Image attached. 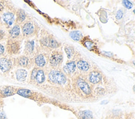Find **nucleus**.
<instances>
[{"label": "nucleus", "instance_id": "8", "mask_svg": "<svg viewBox=\"0 0 135 119\" xmlns=\"http://www.w3.org/2000/svg\"><path fill=\"white\" fill-rule=\"evenodd\" d=\"M27 74V71L26 70L23 69H19L16 72V79H17L18 81H19L23 82L26 80Z\"/></svg>", "mask_w": 135, "mask_h": 119}, {"label": "nucleus", "instance_id": "16", "mask_svg": "<svg viewBox=\"0 0 135 119\" xmlns=\"http://www.w3.org/2000/svg\"><path fill=\"white\" fill-rule=\"evenodd\" d=\"M71 38L76 41H79L81 39L82 37V33L80 31H73L70 34Z\"/></svg>", "mask_w": 135, "mask_h": 119}, {"label": "nucleus", "instance_id": "14", "mask_svg": "<svg viewBox=\"0 0 135 119\" xmlns=\"http://www.w3.org/2000/svg\"><path fill=\"white\" fill-rule=\"evenodd\" d=\"M35 80L39 84H42L45 80V76L42 70H39L35 77Z\"/></svg>", "mask_w": 135, "mask_h": 119}, {"label": "nucleus", "instance_id": "10", "mask_svg": "<svg viewBox=\"0 0 135 119\" xmlns=\"http://www.w3.org/2000/svg\"><path fill=\"white\" fill-rule=\"evenodd\" d=\"M76 68V65L75 62H71L67 63V64L64 66V68H63V69H64L66 73L71 74L75 71Z\"/></svg>", "mask_w": 135, "mask_h": 119}, {"label": "nucleus", "instance_id": "24", "mask_svg": "<svg viewBox=\"0 0 135 119\" xmlns=\"http://www.w3.org/2000/svg\"><path fill=\"white\" fill-rule=\"evenodd\" d=\"M123 16V12L122 10L118 11L116 15V18L117 20H120L121 18Z\"/></svg>", "mask_w": 135, "mask_h": 119}, {"label": "nucleus", "instance_id": "15", "mask_svg": "<svg viewBox=\"0 0 135 119\" xmlns=\"http://www.w3.org/2000/svg\"><path fill=\"white\" fill-rule=\"evenodd\" d=\"M17 93L24 98H29L32 95L31 91L30 90L26 89H19L17 91Z\"/></svg>", "mask_w": 135, "mask_h": 119}, {"label": "nucleus", "instance_id": "9", "mask_svg": "<svg viewBox=\"0 0 135 119\" xmlns=\"http://www.w3.org/2000/svg\"><path fill=\"white\" fill-rule=\"evenodd\" d=\"M19 49V44L16 42H10L7 44V50L10 54H15Z\"/></svg>", "mask_w": 135, "mask_h": 119}, {"label": "nucleus", "instance_id": "21", "mask_svg": "<svg viewBox=\"0 0 135 119\" xmlns=\"http://www.w3.org/2000/svg\"><path fill=\"white\" fill-rule=\"evenodd\" d=\"M25 18H26V14H25V13L23 11L21 10L18 13V19L19 20L22 22L23 21Z\"/></svg>", "mask_w": 135, "mask_h": 119}, {"label": "nucleus", "instance_id": "25", "mask_svg": "<svg viewBox=\"0 0 135 119\" xmlns=\"http://www.w3.org/2000/svg\"><path fill=\"white\" fill-rule=\"evenodd\" d=\"M4 51V48L3 45H2L1 44H0V55L3 54V52Z\"/></svg>", "mask_w": 135, "mask_h": 119}, {"label": "nucleus", "instance_id": "6", "mask_svg": "<svg viewBox=\"0 0 135 119\" xmlns=\"http://www.w3.org/2000/svg\"><path fill=\"white\" fill-rule=\"evenodd\" d=\"M2 18L5 23L9 26L12 25L14 21V15L13 13L10 12L5 13L3 15Z\"/></svg>", "mask_w": 135, "mask_h": 119}, {"label": "nucleus", "instance_id": "5", "mask_svg": "<svg viewBox=\"0 0 135 119\" xmlns=\"http://www.w3.org/2000/svg\"><path fill=\"white\" fill-rule=\"evenodd\" d=\"M63 59L62 56L61 54H56L52 55L50 59V62L53 66H56L62 62Z\"/></svg>", "mask_w": 135, "mask_h": 119}, {"label": "nucleus", "instance_id": "3", "mask_svg": "<svg viewBox=\"0 0 135 119\" xmlns=\"http://www.w3.org/2000/svg\"><path fill=\"white\" fill-rule=\"evenodd\" d=\"M12 66L11 62L8 59L2 58L0 59V69L3 73L9 71Z\"/></svg>", "mask_w": 135, "mask_h": 119}, {"label": "nucleus", "instance_id": "19", "mask_svg": "<svg viewBox=\"0 0 135 119\" xmlns=\"http://www.w3.org/2000/svg\"><path fill=\"white\" fill-rule=\"evenodd\" d=\"M29 59L26 57H21L19 60V65L23 67H26L29 64Z\"/></svg>", "mask_w": 135, "mask_h": 119}, {"label": "nucleus", "instance_id": "1", "mask_svg": "<svg viewBox=\"0 0 135 119\" xmlns=\"http://www.w3.org/2000/svg\"><path fill=\"white\" fill-rule=\"evenodd\" d=\"M49 79L55 84L63 85L67 81V79L61 72L57 70H52L49 74Z\"/></svg>", "mask_w": 135, "mask_h": 119}, {"label": "nucleus", "instance_id": "17", "mask_svg": "<svg viewBox=\"0 0 135 119\" xmlns=\"http://www.w3.org/2000/svg\"><path fill=\"white\" fill-rule=\"evenodd\" d=\"M20 29L18 25H15L14 26L12 29L10 31V35L12 38H15L18 37L20 34Z\"/></svg>", "mask_w": 135, "mask_h": 119}, {"label": "nucleus", "instance_id": "28", "mask_svg": "<svg viewBox=\"0 0 135 119\" xmlns=\"http://www.w3.org/2000/svg\"><path fill=\"white\" fill-rule=\"evenodd\" d=\"M3 9H4L3 5L2 4H1V3H0V12H1L3 10Z\"/></svg>", "mask_w": 135, "mask_h": 119}, {"label": "nucleus", "instance_id": "7", "mask_svg": "<svg viewBox=\"0 0 135 119\" xmlns=\"http://www.w3.org/2000/svg\"><path fill=\"white\" fill-rule=\"evenodd\" d=\"M42 43L44 45L47 46L48 47L51 48H57L59 46V44L58 43L57 41L53 39H50V38H45V39L42 40Z\"/></svg>", "mask_w": 135, "mask_h": 119}, {"label": "nucleus", "instance_id": "23", "mask_svg": "<svg viewBox=\"0 0 135 119\" xmlns=\"http://www.w3.org/2000/svg\"><path fill=\"white\" fill-rule=\"evenodd\" d=\"M38 71V70L37 68H34V69L32 70V74H31V78L32 80H34L35 79V77H36V76H37Z\"/></svg>", "mask_w": 135, "mask_h": 119}, {"label": "nucleus", "instance_id": "22", "mask_svg": "<svg viewBox=\"0 0 135 119\" xmlns=\"http://www.w3.org/2000/svg\"><path fill=\"white\" fill-rule=\"evenodd\" d=\"M122 4L125 6V7L128 9H131L133 7V4H132L130 1H127V0H125L122 1Z\"/></svg>", "mask_w": 135, "mask_h": 119}, {"label": "nucleus", "instance_id": "27", "mask_svg": "<svg viewBox=\"0 0 135 119\" xmlns=\"http://www.w3.org/2000/svg\"><path fill=\"white\" fill-rule=\"evenodd\" d=\"M0 119H6V117L3 112H0Z\"/></svg>", "mask_w": 135, "mask_h": 119}, {"label": "nucleus", "instance_id": "2", "mask_svg": "<svg viewBox=\"0 0 135 119\" xmlns=\"http://www.w3.org/2000/svg\"><path fill=\"white\" fill-rule=\"evenodd\" d=\"M77 84H78V85L80 88V89L82 91V92L84 93L87 95H90L91 93V90L89 85L83 79L81 78L79 79L78 81H77Z\"/></svg>", "mask_w": 135, "mask_h": 119}, {"label": "nucleus", "instance_id": "11", "mask_svg": "<svg viewBox=\"0 0 135 119\" xmlns=\"http://www.w3.org/2000/svg\"><path fill=\"white\" fill-rule=\"evenodd\" d=\"M34 31V27L31 23H27L23 27V33L25 35H29L32 34Z\"/></svg>", "mask_w": 135, "mask_h": 119}, {"label": "nucleus", "instance_id": "12", "mask_svg": "<svg viewBox=\"0 0 135 119\" xmlns=\"http://www.w3.org/2000/svg\"><path fill=\"white\" fill-rule=\"evenodd\" d=\"M77 67L81 71H87L89 69V65L85 61L80 60L77 63Z\"/></svg>", "mask_w": 135, "mask_h": 119}, {"label": "nucleus", "instance_id": "20", "mask_svg": "<svg viewBox=\"0 0 135 119\" xmlns=\"http://www.w3.org/2000/svg\"><path fill=\"white\" fill-rule=\"evenodd\" d=\"M65 51L66 52V53H67L68 58L70 59L71 57V56L73 54V52H74L73 49L72 47H67L65 48Z\"/></svg>", "mask_w": 135, "mask_h": 119}, {"label": "nucleus", "instance_id": "4", "mask_svg": "<svg viewBox=\"0 0 135 119\" xmlns=\"http://www.w3.org/2000/svg\"><path fill=\"white\" fill-rule=\"evenodd\" d=\"M89 81L92 84H96L100 82L102 79L101 74L97 71H93L89 75Z\"/></svg>", "mask_w": 135, "mask_h": 119}, {"label": "nucleus", "instance_id": "13", "mask_svg": "<svg viewBox=\"0 0 135 119\" xmlns=\"http://www.w3.org/2000/svg\"><path fill=\"white\" fill-rule=\"evenodd\" d=\"M35 62L36 63L37 66L39 67H42L45 64V57H43L42 55H39L35 58Z\"/></svg>", "mask_w": 135, "mask_h": 119}, {"label": "nucleus", "instance_id": "18", "mask_svg": "<svg viewBox=\"0 0 135 119\" xmlns=\"http://www.w3.org/2000/svg\"><path fill=\"white\" fill-rule=\"evenodd\" d=\"M13 88L12 87H7L2 90V94L4 96H9L13 95Z\"/></svg>", "mask_w": 135, "mask_h": 119}, {"label": "nucleus", "instance_id": "26", "mask_svg": "<svg viewBox=\"0 0 135 119\" xmlns=\"http://www.w3.org/2000/svg\"><path fill=\"white\" fill-rule=\"evenodd\" d=\"M4 37V32L2 30H0V40H2Z\"/></svg>", "mask_w": 135, "mask_h": 119}]
</instances>
